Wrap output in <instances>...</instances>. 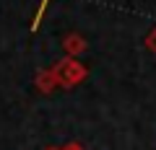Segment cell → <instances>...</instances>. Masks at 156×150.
<instances>
[{
	"label": "cell",
	"instance_id": "obj_2",
	"mask_svg": "<svg viewBox=\"0 0 156 150\" xmlns=\"http://www.w3.org/2000/svg\"><path fill=\"white\" fill-rule=\"evenodd\" d=\"M47 3H50V0H42V5H39V11H37V18H34V23H31V28H34V31H37L39 21H42V16H44V8H47Z\"/></svg>",
	"mask_w": 156,
	"mask_h": 150
},
{
	"label": "cell",
	"instance_id": "obj_1",
	"mask_svg": "<svg viewBox=\"0 0 156 150\" xmlns=\"http://www.w3.org/2000/svg\"><path fill=\"white\" fill-rule=\"evenodd\" d=\"M60 67H62V70H68V72H55V75H57V80L62 78L65 83H76V80H81L86 75V70L81 65H76V62H62Z\"/></svg>",
	"mask_w": 156,
	"mask_h": 150
},
{
	"label": "cell",
	"instance_id": "obj_3",
	"mask_svg": "<svg viewBox=\"0 0 156 150\" xmlns=\"http://www.w3.org/2000/svg\"><path fill=\"white\" fill-rule=\"evenodd\" d=\"M47 150H83L78 142H70V145H65V148H47Z\"/></svg>",
	"mask_w": 156,
	"mask_h": 150
}]
</instances>
